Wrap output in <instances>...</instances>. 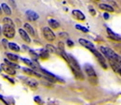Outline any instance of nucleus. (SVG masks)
<instances>
[{
  "label": "nucleus",
  "instance_id": "1",
  "mask_svg": "<svg viewBox=\"0 0 121 105\" xmlns=\"http://www.w3.org/2000/svg\"><path fill=\"white\" fill-rule=\"evenodd\" d=\"M100 52L102 53V55L105 56L110 62H117V63H120V56L118 55H117L112 49H110L109 47H104L101 46L99 48Z\"/></svg>",
  "mask_w": 121,
  "mask_h": 105
},
{
  "label": "nucleus",
  "instance_id": "2",
  "mask_svg": "<svg viewBox=\"0 0 121 105\" xmlns=\"http://www.w3.org/2000/svg\"><path fill=\"white\" fill-rule=\"evenodd\" d=\"M3 34L8 38H12L15 36V27L10 25H4L3 26Z\"/></svg>",
  "mask_w": 121,
  "mask_h": 105
},
{
  "label": "nucleus",
  "instance_id": "3",
  "mask_svg": "<svg viewBox=\"0 0 121 105\" xmlns=\"http://www.w3.org/2000/svg\"><path fill=\"white\" fill-rule=\"evenodd\" d=\"M43 35H44V38L49 41H54L56 39V35L50 27H44L43 28Z\"/></svg>",
  "mask_w": 121,
  "mask_h": 105
},
{
  "label": "nucleus",
  "instance_id": "4",
  "mask_svg": "<svg viewBox=\"0 0 121 105\" xmlns=\"http://www.w3.org/2000/svg\"><path fill=\"white\" fill-rule=\"evenodd\" d=\"M92 53L94 54V55L98 58V60L99 61V63H100V65L104 68V69H107V65H106V61H105V58H104V56L101 55V54H99L96 49L95 50H93L92 51Z\"/></svg>",
  "mask_w": 121,
  "mask_h": 105
},
{
  "label": "nucleus",
  "instance_id": "5",
  "mask_svg": "<svg viewBox=\"0 0 121 105\" xmlns=\"http://www.w3.org/2000/svg\"><path fill=\"white\" fill-rule=\"evenodd\" d=\"M79 43L82 45V46H84V47H86V49H88L89 51H93V50H95L96 48H95V46L93 45V43H91L90 41H88L87 39H85V38H79Z\"/></svg>",
  "mask_w": 121,
  "mask_h": 105
},
{
  "label": "nucleus",
  "instance_id": "6",
  "mask_svg": "<svg viewBox=\"0 0 121 105\" xmlns=\"http://www.w3.org/2000/svg\"><path fill=\"white\" fill-rule=\"evenodd\" d=\"M84 70L86 72V74L88 75V77H92V78H97V74L95 72V70L93 69V67L89 65V64H86L84 66Z\"/></svg>",
  "mask_w": 121,
  "mask_h": 105
},
{
  "label": "nucleus",
  "instance_id": "7",
  "mask_svg": "<svg viewBox=\"0 0 121 105\" xmlns=\"http://www.w3.org/2000/svg\"><path fill=\"white\" fill-rule=\"evenodd\" d=\"M72 15H73V17H74L75 19H77V20H79V21H85V20H86L85 14H84L82 11L78 10V9L72 10Z\"/></svg>",
  "mask_w": 121,
  "mask_h": 105
},
{
  "label": "nucleus",
  "instance_id": "8",
  "mask_svg": "<svg viewBox=\"0 0 121 105\" xmlns=\"http://www.w3.org/2000/svg\"><path fill=\"white\" fill-rule=\"evenodd\" d=\"M0 67H1L2 70H4L5 72H7L8 74H10V75H15V73H16V70H15V69H13V68H11V67H9V66L6 65L5 63H4V64H2Z\"/></svg>",
  "mask_w": 121,
  "mask_h": 105
},
{
  "label": "nucleus",
  "instance_id": "9",
  "mask_svg": "<svg viewBox=\"0 0 121 105\" xmlns=\"http://www.w3.org/2000/svg\"><path fill=\"white\" fill-rule=\"evenodd\" d=\"M19 34H20V36L22 37V38H23L26 42H28V43H30L31 42V39H30V38H29L28 33H26L24 29L20 28V29H19Z\"/></svg>",
  "mask_w": 121,
  "mask_h": 105
},
{
  "label": "nucleus",
  "instance_id": "10",
  "mask_svg": "<svg viewBox=\"0 0 121 105\" xmlns=\"http://www.w3.org/2000/svg\"><path fill=\"white\" fill-rule=\"evenodd\" d=\"M26 16L31 21H36V20L39 19V14L36 13L35 11H32V10H27L26 11Z\"/></svg>",
  "mask_w": 121,
  "mask_h": 105
},
{
  "label": "nucleus",
  "instance_id": "11",
  "mask_svg": "<svg viewBox=\"0 0 121 105\" xmlns=\"http://www.w3.org/2000/svg\"><path fill=\"white\" fill-rule=\"evenodd\" d=\"M107 33H108V36H109V38H111L112 39H114V40H120V36L117 35V34H115L110 28H107Z\"/></svg>",
  "mask_w": 121,
  "mask_h": 105
},
{
  "label": "nucleus",
  "instance_id": "12",
  "mask_svg": "<svg viewBox=\"0 0 121 105\" xmlns=\"http://www.w3.org/2000/svg\"><path fill=\"white\" fill-rule=\"evenodd\" d=\"M99 7L100 9L105 10V11H109V12H113L114 11L113 7H111L110 5H107V4H99Z\"/></svg>",
  "mask_w": 121,
  "mask_h": 105
},
{
  "label": "nucleus",
  "instance_id": "13",
  "mask_svg": "<svg viewBox=\"0 0 121 105\" xmlns=\"http://www.w3.org/2000/svg\"><path fill=\"white\" fill-rule=\"evenodd\" d=\"M48 24H49V25H50L52 28H54V29H56V28H58V27L60 26L59 23H58L57 21L54 20V19H50V20L48 21Z\"/></svg>",
  "mask_w": 121,
  "mask_h": 105
},
{
  "label": "nucleus",
  "instance_id": "14",
  "mask_svg": "<svg viewBox=\"0 0 121 105\" xmlns=\"http://www.w3.org/2000/svg\"><path fill=\"white\" fill-rule=\"evenodd\" d=\"M24 81H25V83H26L27 85H29L31 87H37V86H38V83H37L36 81L32 80V79L26 78V79H25Z\"/></svg>",
  "mask_w": 121,
  "mask_h": 105
},
{
  "label": "nucleus",
  "instance_id": "15",
  "mask_svg": "<svg viewBox=\"0 0 121 105\" xmlns=\"http://www.w3.org/2000/svg\"><path fill=\"white\" fill-rule=\"evenodd\" d=\"M22 70H24L26 73H27L28 75H35V76H39V77H41V75L40 74H39L38 72H36V71H34L33 69H27V68H23Z\"/></svg>",
  "mask_w": 121,
  "mask_h": 105
},
{
  "label": "nucleus",
  "instance_id": "16",
  "mask_svg": "<svg viewBox=\"0 0 121 105\" xmlns=\"http://www.w3.org/2000/svg\"><path fill=\"white\" fill-rule=\"evenodd\" d=\"M25 28H26V33H29L31 36H35V30H34V28L31 26L29 24H25Z\"/></svg>",
  "mask_w": 121,
  "mask_h": 105
},
{
  "label": "nucleus",
  "instance_id": "17",
  "mask_svg": "<svg viewBox=\"0 0 121 105\" xmlns=\"http://www.w3.org/2000/svg\"><path fill=\"white\" fill-rule=\"evenodd\" d=\"M1 8L3 9V11H4V12H5L7 15H9H9L11 14V9L9 8V6H8L6 3H3V4H2Z\"/></svg>",
  "mask_w": 121,
  "mask_h": 105
},
{
  "label": "nucleus",
  "instance_id": "18",
  "mask_svg": "<svg viewBox=\"0 0 121 105\" xmlns=\"http://www.w3.org/2000/svg\"><path fill=\"white\" fill-rule=\"evenodd\" d=\"M8 47L11 50V51H14V52H19L20 51V47L16 44V43H13V42H9L8 44Z\"/></svg>",
  "mask_w": 121,
  "mask_h": 105
},
{
  "label": "nucleus",
  "instance_id": "19",
  "mask_svg": "<svg viewBox=\"0 0 121 105\" xmlns=\"http://www.w3.org/2000/svg\"><path fill=\"white\" fill-rule=\"evenodd\" d=\"M49 52L47 51V50H44V49H42L41 51H40V55H39V56L42 58V59H47V58H49Z\"/></svg>",
  "mask_w": 121,
  "mask_h": 105
},
{
  "label": "nucleus",
  "instance_id": "20",
  "mask_svg": "<svg viewBox=\"0 0 121 105\" xmlns=\"http://www.w3.org/2000/svg\"><path fill=\"white\" fill-rule=\"evenodd\" d=\"M22 61H24L27 66H29L31 69H36V65L34 64V62H32L31 60H29V59H26V58H22Z\"/></svg>",
  "mask_w": 121,
  "mask_h": 105
},
{
  "label": "nucleus",
  "instance_id": "21",
  "mask_svg": "<svg viewBox=\"0 0 121 105\" xmlns=\"http://www.w3.org/2000/svg\"><path fill=\"white\" fill-rule=\"evenodd\" d=\"M4 62H5V64H6V65H8V66H9V67H11V68H13V69H19V68H20L17 64L12 63V62H10V61H9V60H8V59H5V60H4Z\"/></svg>",
  "mask_w": 121,
  "mask_h": 105
},
{
  "label": "nucleus",
  "instance_id": "22",
  "mask_svg": "<svg viewBox=\"0 0 121 105\" xmlns=\"http://www.w3.org/2000/svg\"><path fill=\"white\" fill-rule=\"evenodd\" d=\"M6 55H7V56H8L10 60H12V61H14V62H16V61L19 59V57H18L17 55H13V54H10V53H7Z\"/></svg>",
  "mask_w": 121,
  "mask_h": 105
},
{
  "label": "nucleus",
  "instance_id": "23",
  "mask_svg": "<svg viewBox=\"0 0 121 105\" xmlns=\"http://www.w3.org/2000/svg\"><path fill=\"white\" fill-rule=\"evenodd\" d=\"M3 23H4V25H14V24H13L12 20H11V19H9V18H7V17L3 19Z\"/></svg>",
  "mask_w": 121,
  "mask_h": 105
},
{
  "label": "nucleus",
  "instance_id": "24",
  "mask_svg": "<svg viewBox=\"0 0 121 105\" xmlns=\"http://www.w3.org/2000/svg\"><path fill=\"white\" fill-rule=\"evenodd\" d=\"M75 27H76V29H78V30H81V31H83V32H85V33H87V32H88V29H87L86 27H84V26H82V25H75Z\"/></svg>",
  "mask_w": 121,
  "mask_h": 105
},
{
  "label": "nucleus",
  "instance_id": "25",
  "mask_svg": "<svg viewBox=\"0 0 121 105\" xmlns=\"http://www.w3.org/2000/svg\"><path fill=\"white\" fill-rule=\"evenodd\" d=\"M46 50L49 51V52H52V53H56V48L53 45H51V44H47L46 45Z\"/></svg>",
  "mask_w": 121,
  "mask_h": 105
},
{
  "label": "nucleus",
  "instance_id": "26",
  "mask_svg": "<svg viewBox=\"0 0 121 105\" xmlns=\"http://www.w3.org/2000/svg\"><path fill=\"white\" fill-rule=\"evenodd\" d=\"M29 53L31 54V55H32V57L34 58V60H36V59H38V57H39V55H36V53L35 52H33L32 50H29Z\"/></svg>",
  "mask_w": 121,
  "mask_h": 105
},
{
  "label": "nucleus",
  "instance_id": "27",
  "mask_svg": "<svg viewBox=\"0 0 121 105\" xmlns=\"http://www.w3.org/2000/svg\"><path fill=\"white\" fill-rule=\"evenodd\" d=\"M67 44H68L69 47H72V46L74 45V43H73V42H72L70 39H67Z\"/></svg>",
  "mask_w": 121,
  "mask_h": 105
},
{
  "label": "nucleus",
  "instance_id": "28",
  "mask_svg": "<svg viewBox=\"0 0 121 105\" xmlns=\"http://www.w3.org/2000/svg\"><path fill=\"white\" fill-rule=\"evenodd\" d=\"M2 42H3V45L5 46V48H7V47H8V44H9V43H8V41H7V39H6V38H4V39L2 40Z\"/></svg>",
  "mask_w": 121,
  "mask_h": 105
},
{
  "label": "nucleus",
  "instance_id": "29",
  "mask_svg": "<svg viewBox=\"0 0 121 105\" xmlns=\"http://www.w3.org/2000/svg\"><path fill=\"white\" fill-rule=\"evenodd\" d=\"M58 46H59L61 51H64V44H63L62 42H59V43H58Z\"/></svg>",
  "mask_w": 121,
  "mask_h": 105
},
{
  "label": "nucleus",
  "instance_id": "30",
  "mask_svg": "<svg viewBox=\"0 0 121 105\" xmlns=\"http://www.w3.org/2000/svg\"><path fill=\"white\" fill-rule=\"evenodd\" d=\"M89 10H90L91 14H92V15H93V16H94V15H95V14H96V11H95V9H94V8H89Z\"/></svg>",
  "mask_w": 121,
  "mask_h": 105
},
{
  "label": "nucleus",
  "instance_id": "31",
  "mask_svg": "<svg viewBox=\"0 0 121 105\" xmlns=\"http://www.w3.org/2000/svg\"><path fill=\"white\" fill-rule=\"evenodd\" d=\"M103 17H104L106 20H108V19H109V14H108V13H104V14H103Z\"/></svg>",
  "mask_w": 121,
  "mask_h": 105
},
{
  "label": "nucleus",
  "instance_id": "32",
  "mask_svg": "<svg viewBox=\"0 0 121 105\" xmlns=\"http://www.w3.org/2000/svg\"><path fill=\"white\" fill-rule=\"evenodd\" d=\"M2 14V8H1V7H0V15Z\"/></svg>",
  "mask_w": 121,
  "mask_h": 105
},
{
  "label": "nucleus",
  "instance_id": "33",
  "mask_svg": "<svg viewBox=\"0 0 121 105\" xmlns=\"http://www.w3.org/2000/svg\"><path fill=\"white\" fill-rule=\"evenodd\" d=\"M2 34V29H1V26H0V36Z\"/></svg>",
  "mask_w": 121,
  "mask_h": 105
},
{
  "label": "nucleus",
  "instance_id": "34",
  "mask_svg": "<svg viewBox=\"0 0 121 105\" xmlns=\"http://www.w3.org/2000/svg\"><path fill=\"white\" fill-rule=\"evenodd\" d=\"M1 71H2V69H1V67H0V73H1Z\"/></svg>",
  "mask_w": 121,
  "mask_h": 105
},
{
  "label": "nucleus",
  "instance_id": "35",
  "mask_svg": "<svg viewBox=\"0 0 121 105\" xmlns=\"http://www.w3.org/2000/svg\"><path fill=\"white\" fill-rule=\"evenodd\" d=\"M97 1H99V0H97Z\"/></svg>",
  "mask_w": 121,
  "mask_h": 105
}]
</instances>
